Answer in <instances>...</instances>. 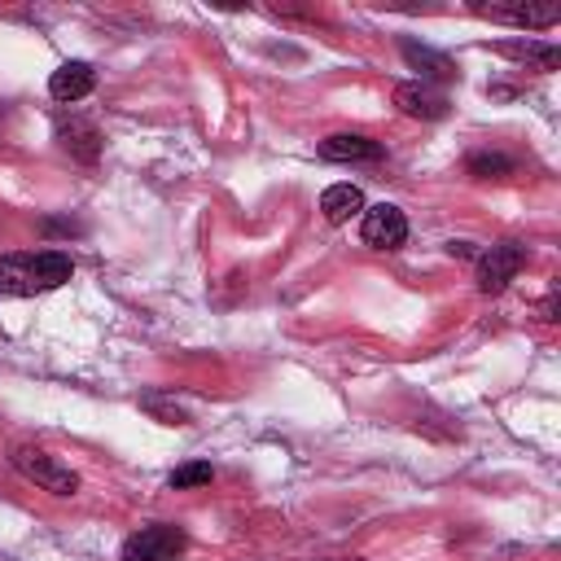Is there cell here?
Segmentation results:
<instances>
[{
    "mask_svg": "<svg viewBox=\"0 0 561 561\" xmlns=\"http://www.w3.org/2000/svg\"><path fill=\"white\" fill-rule=\"evenodd\" d=\"M364 210V193L355 188V184H329L324 193H320V215L329 219V224H346L351 215H359Z\"/></svg>",
    "mask_w": 561,
    "mask_h": 561,
    "instance_id": "obj_13",
    "label": "cell"
},
{
    "mask_svg": "<svg viewBox=\"0 0 561 561\" xmlns=\"http://www.w3.org/2000/svg\"><path fill=\"white\" fill-rule=\"evenodd\" d=\"M394 105H399L408 118H425V123H438V118H447V110H451V101H447L434 83H399V88H394Z\"/></svg>",
    "mask_w": 561,
    "mask_h": 561,
    "instance_id": "obj_6",
    "label": "cell"
},
{
    "mask_svg": "<svg viewBox=\"0 0 561 561\" xmlns=\"http://www.w3.org/2000/svg\"><path fill=\"white\" fill-rule=\"evenodd\" d=\"M13 469H18L26 482H35L39 491H48V495H75V491H79V473H75L70 465H61L57 456L31 447V443L13 447Z\"/></svg>",
    "mask_w": 561,
    "mask_h": 561,
    "instance_id": "obj_2",
    "label": "cell"
},
{
    "mask_svg": "<svg viewBox=\"0 0 561 561\" xmlns=\"http://www.w3.org/2000/svg\"><path fill=\"white\" fill-rule=\"evenodd\" d=\"M495 53H504L513 61H526L535 70H557V61H561V48L543 44V39H504V44H495Z\"/></svg>",
    "mask_w": 561,
    "mask_h": 561,
    "instance_id": "obj_12",
    "label": "cell"
},
{
    "mask_svg": "<svg viewBox=\"0 0 561 561\" xmlns=\"http://www.w3.org/2000/svg\"><path fill=\"white\" fill-rule=\"evenodd\" d=\"M188 548V535L171 522H149L123 539L118 561H175Z\"/></svg>",
    "mask_w": 561,
    "mask_h": 561,
    "instance_id": "obj_3",
    "label": "cell"
},
{
    "mask_svg": "<svg viewBox=\"0 0 561 561\" xmlns=\"http://www.w3.org/2000/svg\"><path fill=\"white\" fill-rule=\"evenodd\" d=\"M316 153L324 162H373V158H381V145L359 131H337V136H324Z\"/></svg>",
    "mask_w": 561,
    "mask_h": 561,
    "instance_id": "obj_10",
    "label": "cell"
},
{
    "mask_svg": "<svg viewBox=\"0 0 561 561\" xmlns=\"http://www.w3.org/2000/svg\"><path fill=\"white\" fill-rule=\"evenodd\" d=\"M145 412H153L162 425H184V421H188V412H184L180 403H162L158 394H145Z\"/></svg>",
    "mask_w": 561,
    "mask_h": 561,
    "instance_id": "obj_16",
    "label": "cell"
},
{
    "mask_svg": "<svg viewBox=\"0 0 561 561\" xmlns=\"http://www.w3.org/2000/svg\"><path fill=\"white\" fill-rule=\"evenodd\" d=\"M215 478V469L206 465V460H188V465H180V469H171V478H167V486L171 491H188V486H206Z\"/></svg>",
    "mask_w": 561,
    "mask_h": 561,
    "instance_id": "obj_15",
    "label": "cell"
},
{
    "mask_svg": "<svg viewBox=\"0 0 561 561\" xmlns=\"http://www.w3.org/2000/svg\"><path fill=\"white\" fill-rule=\"evenodd\" d=\"M75 276V259L61 250H13L0 259V294L31 298L66 285Z\"/></svg>",
    "mask_w": 561,
    "mask_h": 561,
    "instance_id": "obj_1",
    "label": "cell"
},
{
    "mask_svg": "<svg viewBox=\"0 0 561 561\" xmlns=\"http://www.w3.org/2000/svg\"><path fill=\"white\" fill-rule=\"evenodd\" d=\"M333 561H364V557H333Z\"/></svg>",
    "mask_w": 561,
    "mask_h": 561,
    "instance_id": "obj_17",
    "label": "cell"
},
{
    "mask_svg": "<svg viewBox=\"0 0 561 561\" xmlns=\"http://www.w3.org/2000/svg\"><path fill=\"white\" fill-rule=\"evenodd\" d=\"M478 13L491 18V22L522 26V31H539V26H552L561 18L557 4H478Z\"/></svg>",
    "mask_w": 561,
    "mask_h": 561,
    "instance_id": "obj_7",
    "label": "cell"
},
{
    "mask_svg": "<svg viewBox=\"0 0 561 561\" xmlns=\"http://www.w3.org/2000/svg\"><path fill=\"white\" fill-rule=\"evenodd\" d=\"M522 267H526V245L522 241H500V245L478 254V289L482 294H500Z\"/></svg>",
    "mask_w": 561,
    "mask_h": 561,
    "instance_id": "obj_4",
    "label": "cell"
},
{
    "mask_svg": "<svg viewBox=\"0 0 561 561\" xmlns=\"http://www.w3.org/2000/svg\"><path fill=\"white\" fill-rule=\"evenodd\" d=\"M92 88H96L92 61H61V66L53 70V79H48L53 101H83Z\"/></svg>",
    "mask_w": 561,
    "mask_h": 561,
    "instance_id": "obj_8",
    "label": "cell"
},
{
    "mask_svg": "<svg viewBox=\"0 0 561 561\" xmlns=\"http://www.w3.org/2000/svg\"><path fill=\"white\" fill-rule=\"evenodd\" d=\"M403 57H408L412 70L425 75L421 83H430V79H438V83L456 79V61H451L447 53H438V48H425V44H416V39H403Z\"/></svg>",
    "mask_w": 561,
    "mask_h": 561,
    "instance_id": "obj_11",
    "label": "cell"
},
{
    "mask_svg": "<svg viewBox=\"0 0 561 561\" xmlns=\"http://www.w3.org/2000/svg\"><path fill=\"white\" fill-rule=\"evenodd\" d=\"M359 232H364V245H373V250H399V245L408 241V219H403L399 206L377 202V206L364 210Z\"/></svg>",
    "mask_w": 561,
    "mask_h": 561,
    "instance_id": "obj_5",
    "label": "cell"
},
{
    "mask_svg": "<svg viewBox=\"0 0 561 561\" xmlns=\"http://www.w3.org/2000/svg\"><path fill=\"white\" fill-rule=\"evenodd\" d=\"M57 145L79 162H96L101 158V131L88 118H61L57 123Z\"/></svg>",
    "mask_w": 561,
    "mask_h": 561,
    "instance_id": "obj_9",
    "label": "cell"
},
{
    "mask_svg": "<svg viewBox=\"0 0 561 561\" xmlns=\"http://www.w3.org/2000/svg\"><path fill=\"white\" fill-rule=\"evenodd\" d=\"M465 171H469L473 180H508V175L517 171V162H513L508 153H500V149H478V153H469Z\"/></svg>",
    "mask_w": 561,
    "mask_h": 561,
    "instance_id": "obj_14",
    "label": "cell"
},
{
    "mask_svg": "<svg viewBox=\"0 0 561 561\" xmlns=\"http://www.w3.org/2000/svg\"><path fill=\"white\" fill-rule=\"evenodd\" d=\"M0 118H4V105H0Z\"/></svg>",
    "mask_w": 561,
    "mask_h": 561,
    "instance_id": "obj_18",
    "label": "cell"
}]
</instances>
